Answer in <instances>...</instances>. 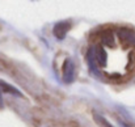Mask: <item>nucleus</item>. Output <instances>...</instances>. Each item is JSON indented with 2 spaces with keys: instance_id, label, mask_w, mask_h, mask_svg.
Returning a JSON list of instances; mask_svg holds the SVG:
<instances>
[{
  "instance_id": "5",
  "label": "nucleus",
  "mask_w": 135,
  "mask_h": 127,
  "mask_svg": "<svg viewBox=\"0 0 135 127\" xmlns=\"http://www.w3.org/2000/svg\"><path fill=\"white\" fill-rule=\"evenodd\" d=\"M101 41H102V45L109 46V47H113L114 46V34H113V32H110V30L104 32Z\"/></svg>"
},
{
  "instance_id": "3",
  "label": "nucleus",
  "mask_w": 135,
  "mask_h": 127,
  "mask_svg": "<svg viewBox=\"0 0 135 127\" xmlns=\"http://www.w3.org/2000/svg\"><path fill=\"white\" fill-rule=\"evenodd\" d=\"M70 29H71V21H60V22H58L54 26L52 33H54V36L58 40H63L67 36V33H68Z\"/></svg>"
},
{
  "instance_id": "6",
  "label": "nucleus",
  "mask_w": 135,
  "mask_h": 127,
  "mask_svg": "<svg viewBox=\"0 0 135 127\" xmlns=\"http://www.w3.org/2000/svg\"><path fill=\"white\" fill-rule=\"evenodd\" d=\"M93 117H94V121L97 122V125H100L101 127H114L110 122L106 121V118H104V117L100 115V114H94Z\"/></svg>"
},
{
  "instance_id": "4",
  "label": "nucleus",
  "mask_w": 135,
  "mask_h": 127,
  "mask_svg": "<svg viewBox=\"0 0 135 127\" xmlns=\"http://www.w3.org/2000/svg\"><path fill=\"white\" fill-rule=\"evenodd\" d=\"M92 52H93V58L96 60V64L101 66V67H105L106 66V59H108V55H106V51L102 46H97V47H93L92 48Z\"/></svg>"
},
{
  "instance_id": "2",
  "label": "nucleus",
  "mask_w": 135,
  "mask_h": 127,
  "mask_svg": "<svg viewBox=\"0 0 135 127\" xmlns=\"http://www.w3.org/2000/svg\"><path fill=\"white\" fill-rule=\"evenodd\" d=\"M118 37L121 38V41L129 46H134L135 47V32L133 29L129 28H121L118 30Z\"/></svg>"
},
{
  "instance_id": "7",
  "label": "nucleus",
  "mask_w": 135,
  "mask_h": 127,
  "mask_svg": "<svg viewBox=\"0 0 135 127\" xmlns=\"http://www.w3.org/2000/svg\"><path fill=\"white\" fill-rule=\"evenodd\" d=\"M122 123H123V122H122ZM123 126H125V127H130V126H127V125H126V123H123Z\"/></svg>"
},
{
  "instance_id": "1",
  "label": "nucleus",
  "mask_w": 135,
  "mask_h": 127,
  "mask_svg": "<svg viewBox=\"0 0 135 127\" xmlns=\"http://www.w3.org/2000/svg\"><path fill=\"white\" fill-rule=\"evenodd\" d=\"M63 80L64 83L70 84L74 81V76H75V66L72 63L71 59H66L63 63Z\"/></svg>"
}]
</instances>
